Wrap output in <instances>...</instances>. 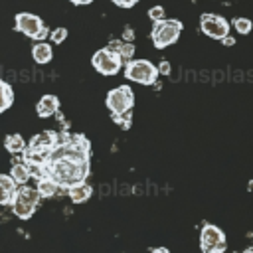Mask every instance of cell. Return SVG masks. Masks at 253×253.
I'll list each match as a JSON object with an SVG mask.
<instances>
[{"mask_svg": "<svg viewBox=\"0 0 253 253\" xmlns=\"http://www.w3.org/2000/svg\"><path fill=\"white\" fill-rule=\"evenodd\" d=\"M91 168V142L87 136L77 132H59L55 148L49 152L47 160L32 170L36 180L49 178L59 188L71 190L83 184Z\"/></svg>", "mask_w": 253, "mask_h": 253, "instance_id": "6da1fadb", "label": "cell"}, {"mask_svg": "<svg viewBox=\"0 0 253 253\" xmlns=\"http://www.w3.org/2000/svg\"><path fill=\"white\" fill-rule=\"evenodd\" d=\"M182 22L180 20H158V22H152V32H150V38H152V43L154 47L162 49L170 43H176L178 38H180V32H182Z\"/></svg>", "mask_w": 253, "mask_h": 253, "instance_id": "7a4b0ae2", "label": "cell"}, {"mask_svg": "<svg viewBox=\"0 0 253 253\" xmlns=\"http://www.w3.org/2000/svg\"><path fill=\"white\" fill-rule=\"evenodd\" d=\"M158 67L154 63H150L148 59H130L128 63H125V77L134 81V83H142V85H152L158 77Z\"/></svg>", "mask_w": 253, "mask_h": 253, "instance_id": "3957f363", "label": "cell"}, {"mask_svg": "<svg viewBox=\"0 0 253 253\" xmlns=\"http://www.w3.org/2000/svg\"><path fill=\"white\" fill-rule=\"evenodd\" d=\"M132 105H134V93L128 85H119L107 93V107L111 111V117L128 113Z\"/></svg>", "mask_w": 253, "mask_h": 253, "instance_id": "277c9868", "label": "cell"}, {"mask_svg": "<svg viewBox=\"0 0 253 253\" xmlns=\"http://www.w3.org/2000/svg\"><path fill=\"white\" fill-rule=\"evenodd\" d=\"M16 30L22 32V34L28 36V38L38 40V42H43V40L47 38V34H49V30L43 26V22H42L38 16L30 14V12H20V14H16Z\"/></svg>", "mask_w": 253, "mask_h": 253, "instance_id": "5b68a950", "label": "cell"}, {"mask_svg": "<svg viewBox=\"0 0 253 253\" xmlns=\"http://www.w3.org/2000/svg\"><path fill=\"white\" fill-rule=\"evenodd\" d=\"M91 63L101 75H115V73H119V69L123 67L125 61L111 47H103V49L95 51V55L91 57Z\"/></svg>", "mask_w": 253, "mask_h": 253, "instance_id": "8992f818", "label": "cell"}, {"mask_svg": "<svg viewBox=\"0 0 253 253\" xmlns=\"http://www.w3.org/2000/svg\"><path fill=\"white\" fill-rule=\"evenodd\" d=\"M200 30L213 40H223L229 36V22L217 14H202L200 16Z\"/></svg>", "mask_w": 253, "mask_h": 253, "instance_id": "52a82bcc", "label": "cell"}, {"mask_svg": "<svg viewBox=\"0 0 253 253\" xmlns=\"http://www.w3.org/2000/svg\"><path fill=\"white\" fill-rule=\"evenodd\" d=\"M200 247L204 253L210 249H215V247H225V233L217 225L206 223L200 231Z\"/></svg>", "mask_w": 253, "mask_h": 253, "instance_id": "ba28073f", "label": "cell"}, {"mask_svg": "<svg viewBox=\"0 0 253 253\" xmlns=\"http://www.w3.org/2000/svg\"><path fill=\"white\" fill-rule=\"evenodd\" d=\"M18 190H20L18 182L10 174H2L0 176V204L2 206H12L16 202Z\"/></svg>", "mask_w": 253, "mask_h": 253, "instance_id": "9c48e42d", "label": "cell"}, {"mask_svg": "<svg viewBox=\"0 0 253 253\" xmlns=\"http://www.w3.org/2000/svg\"><path fill=\"white\" fill-rule=\"evenodd\" d=\"M57 109H59V99H57L55 95H43V97L38 101V105H36V111H38V115H40L42 119L55 115Z\"/></svg>", "mask_w": 253, "mask_h": 253, "instance_id": "30bf717a", "label": "cell"}, {"mask_svg": "<svg viewBox=\"0 0 253 253\" xmlns=\"http://www.w3.org/2000/svg\"><path fill=\"white\" fill-rule=\"evenodd\" d=\"M40 198H42V194H40V190H38V188H32V186H28V184H22V186H20V190H18L16 202L26 204V206H34V208H38Z\"/></svg>", "mask_w": 253, "mask_h": 253, "instance_id": "8fae6325", "label": "cell"}, {"mask_svg": "<svg viewBox=\"0 0 253 253\" xmlns=\"http://www.w3.org/2000/svg\"><path fill=\"white\" fill-rule=\"evenodd\" d=\"M107 47H111L115 53H119V55H121V59H123L125 63H128V61L132 59V55H134V45H132V42H125V40H111V43H109Z\"/></svg>", "mask_w": 253, "mask_h": 253, "instance_id": "7c38bea8", "label": "cell"}, {"mask_svg": "<svg viewBox=\"0 0 253 253\" xmlns=\"http://www.w3.org/2000/svg\"><path fill=\"white\" fill-rule=\"evenodd\" d=\"M32 57H34V61H36V63H40V65L49 63V61H51V57H53L51 45H49L47 42H38V43L32 47Z\"/></svg>", "mask_w": 253, "mask_h": 253, "instance_id": "4fadbf2b", "label": "cell"}, {"mask_svg": "<svg viewBox=\"0 0 253 253\" xmlns=\"http://www.w3.org/2000/svg\"><path fill=\"white\" fill-rule=\"evenodd\" d=\"M67 192H69V198H71L73 204H83V202H87V200L91 198L93 188L83 182V184H79V186H75V188H71V190H67Z\"/></svg>", "mask_w": 253, "mask_h": 253, "instance_id": "5bb4252c", "label": "cell"}, {"mask_svg": "<svg viewBox=\"0 0 253 253\" xmlns=\"http://www.w3.org/2000/svg\"><path fill=\"white\" fill-rule=\"evenodd\" d=\"M4 146H6V150H8L10 154H24L28 142H24V138H22L20 134H8V136L4 138Z\"/></svg>", "mask_w": 253, "mask_h": 253, "instance_id": "9a60e30c", "label": "cell"}, {"mask_svg": "<svg viewBox=\"0 0 253 253\" xmlns=\"http://www.w3.org/2000/svg\"><path fill=\"white\" fill-rule=\"evenodd\" d=\"M10 176L18 182V184H26L28 180H30V176H32V170H30V166L22 160V162H16L14 166H12V172H10Z\"/></svg>", "mask_w": 253, "mask_h": 253, "instance_id": "2e32d148", "label": "cell"}, {"mask_svg": "<svg viewBox=\"0 0 253 253\" xmlns=\"http://www.w3.org/2000/svg\"><path fill=\"white\" fill-rule=\"evenodd\" d=\"M36 188L40 190L42 198H51V196H55V192H57V190H61V188H59L55 182H51L49 178H42V180H38Z\"/></svg>", "mask_w": 253, "mask_h": 253, "instance_id": "e0dca14e", "label": "cell"}, {"mask_svg": "<svg viewBox=\"0 0 253 253\" xmlns=\"http://www.w3.org/2000/svg\"><path fill=\"white\" fill-rule=\"evenodd\" d=\"M0 93H2V105L0 111H8V107L14 103V91L6 81H0Z\"/></svg>", "mask_w": 253, "mask_h": 253, "instance_id": "ac0fdd59", "label": "cell"}, {"mask_svg": "<svg viewBox=\"0 0 253 253\" xmlns=\"http://www.w3.org/2000/svg\"><path fill=\"white\" fill-rule=\"evenodd\" d=\"M12 211L20 217V219H30L32 215H34V211H36V208L34 206H26V204H20V202H14L12 204Z\"/></svg>", "mask_w": 253, "mask_h": 253, "instance_id": "d6986e66", "label": "cell"}, {"mask_svg": "<svg viewBox=\"0 0 253 253\" xmlns=\"http://www.w3.org/2000/svg\"><path fill=\"white\" fill-rule=\"evenodd\" d=\"M233 28H235V32H239V34H249L251 30H253V22L249 20V18H233Z\"/></svg>", "mask_w": 253, "mask_h": 253, "instance_id": "ffe728a7", "label": "cell"}, {"mask_svg": "<svg viewBox=\"0 0 253 253\" xmlns=\"http://www.w3.org/2000/svg\"><path fill=\"white\" fill-rule=\"evenodd\" d=\"M113 121H115L121 128H128V126H130V121H132V113L128 111V113H123V115H115Z\"/></svg>", "mask_w": 253, "mask_h": 253, "instance_id": "44dd1931", "label": "cell"}, {"mask_svg": "<svg viewBox=\"0 0 253 253\" xmlns=\"http://www.w3.org/2000/svg\"><path fill=\"white\" fill-rule=\"evenodd\" d=\"M148 18H150L152 22L164 20V8H162V6H152V8L148 10Z\"/></svg>", "mask_w": 253, "mask_h": 253, "instance_id": "7402d4cb", "label": "cell"}, {"mask_svg": "<svg viewBox=\"0 0 253 253\" xmlns=\"http://www.w3.org/2000/svg\"><path fill=\"white\" fill-rule=\"evenodd\" d=\"M65 38H67V30H65V28H55V30L51 32V42H53V43H61Z\"/></svg>", "mask_w": 253, "mask_h": 253, "instance_id": "603a6c76", "label": "cell"}, {"mask_svg": "<svg viewBox=\"0 0 253 253\" xmlns=\"http://www.w3.org/2000/svg\"><path fill=\"white\" fill-rule=\"evenodd\" d=\"M117 6H121V8H132L138 0H113Z\"/></svg>", "mask_w": 253, "mask_h": 253, "instance_id": "cb8c5ba5", "label": "cell"}, {"mask_svg": "<svg viewBox=\"0 0 253 253\" xmlns=\"http://www.w3.org/2000/svg\"><path fill=\"white\" fill-rule=\"evenodd\" d=\"M158 71H160L162 75H168V73H170V63H168V61H160V63H158Z\"/></svg>", "mask_w": 253, "mask_h": 253, "instance_id": "d4e9b609", "label": "cell"}, {"mask_svg": "<svg viewBox=\"0 0 253 253\" xmlns=\"http://www.w3.org/2000/svg\"><path fill=\"white\" fill-rule=\"evenodd\" d=\"M132 38H134L132 30H130V28H126V30L123 32V40H125V42H132Z\"/></svg>", "mask_w": 253, "mask_h": 253, "instance_id": "484cf974", "label": "cell"}, {"mask_svg": "<svg viewBox=\"0 0 253 253\" xmlns=\"http://www.w3.org/2000/svg\"><path fill=\"white\" fill-rule=\"evenodd\" d=\"M221 43H223V45H233V43H235V40H233L231 36H225V38L221 40Z\"/></svg>", "mask_w": 253, "mask_h": 253, "instance_id": "4316f807", "label": "cell"}, {"mask_svg": "<svg viewBox=\"0 0 253 253\" xmlns=\"http://www.w3.org/2000/svg\"><path fill=\"white\" fill-rule=\"evenodd\" d=\"M223 251H225V247H215V249H210L206 253H223Z\"/></svg>", "mask_w": 253, "mask_h": 253, "instance_id": "83f0119b", "label": "cell"}, {"mask_svg": "<svg viewBox=\"0 0 253 253\" xmlns=\"http://www.w3.org/2000/svg\"><path fill=\"white\" fill-rule=\"evenodd\" d=\"M152 253H170V251H168L166 247H158V249H154Z\"/></svg>", "mask_w": 253, "mask_h": 253, "instance_id": "f1b7e54d", "label": "cell"}, {"mask_svg": "<svg viewBox=\"0 0 253 253\" xmlns=\"http://www.w3.org/2000/svg\"><path fill=\"white\" fill-rule=\"evenodd\" d=\"M71 2H73V4H89L91 0H71Z\"/></svg>", "mask_w": 253, "mask_h": 253, "instance_id": "f546056e", "label": "cell"}, {"mask_svg": "<svg viewBox=\"0 0 253 253\" xmlns=\"http://www.w3.org/2000/svg\"><path fill=\"white\" fill-rule=\"evenodd\" d=\"M245 253H253V247H251V249H247V251H245Z\"/></svg>", "mask_w": 253, "mask_h": 253, "instance_id": "4dcf8cb0", "label": "cell"}]
</instances>
